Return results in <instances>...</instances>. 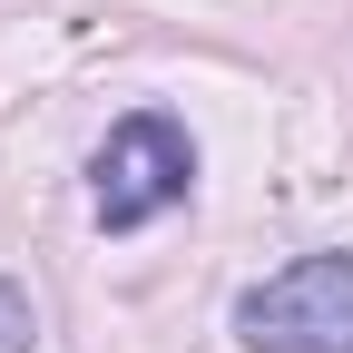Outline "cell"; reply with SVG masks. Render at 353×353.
<instances>
[{
    "label": "cell",
    "mask_w": 353,
    "mask_h": 353,
    "mask_svg": "<svg viewBox=\"0 0 353 353\" xmlns=\"http://www.w3.org/2000/svg\"><path fill=\"white\" fill-rule=\"evenodd\" d=\"M88 176H99V226H108V236H138V226H157L167 206H187V187H196V138H187L167 108H138V118L108 128V148H99Z\"/></svg>",
    "instance_id": "7a4b0ae2"
},
{
    "label": "cell",
    "mask_w": 353,
    "mask_h": 353,
    "mask_svg": "<svg viewBox=\"0 0 353 353\" xmlns=\"http://www.w3.org/2000/svg\"><path fill=\"white\" fill-rule=\"evenodd\" d=\"M245 353H353V255H294L285 275L236 294Z\"/></svg>",
    "instance_id": "6da1fadb"
},
{
    "label": "cell",
    "mask_w": 353,
    "mask_h": 353,
    "mask_svg": "<svg viewBox=\"0 0 353 353\" xmlns=\"http://www.w3.org/2000/svg\"><path fill=\"white\" fill-rule=\"evenodd\" d=\"M30 334H39L30 294H20V285H0V353H30Z\"/></svg>",
    "instance_id": "3957f363"
}]
</instances>
